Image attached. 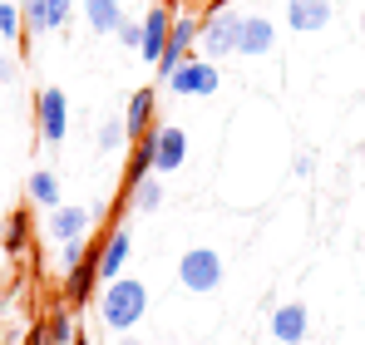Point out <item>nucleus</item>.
Wrapping results in <instances>:
<instances>
[{"mask_svg": "<svg viewBox=\"0 0 365 345\" xmlns=\"http://www.w3.org/2000/svg\"><path fill=\"white\" fill-rule=\"evenodd\" d=\"M153 172V128L133 143V153H128V168H123V187H133V182H143Z\"/></svg>", "mask_w": 365, "mask_h": 345, "instance_id": "nucleus-17", "label": "nucleus"}, {"mask_svg": "<svg viewBox=\"0 0 365 345\" xmlns=\"http://www.w3.org/2000/svg\"><path fill=\"white\" fill-rule=\"evenodd\" d=\"M182 163H187V133L173 123L153 128V172H178Z\"/></svg>", "mask_w": 365, "mask_h": 345, "instance_id": "nucleus-9", "label": "nucleus"}, {"mask_svg": "<svg viewBox=\"0 0 365 345\" xmlns=\"http://www.w3.org/2000/svg\"><path fill=\"white\" fill-rule=\"evenodd\" d=\"M138 25H143V45H138V55L148 59V64H158V59H163V50H168L173 10H168V5H148V15H143Z\"/></svg>", "mask_w": 365, "mask_h": 345, "instance_id": "nucleus-8", "label": "nucleus"}, {"mask_svg": "<svg viewBox=\"0 0 365 345\" xmlns=\"http://www.w3.org/2000/svg\"><path fill=\"white\" fill-rule=\"evenodd\" d=\"M30 222H35V217H30V207H20V212H10V217H5V237H0V247L20 257V252L30 247Z\"/></svg>", "mask_w": 365, "mask_h": 345, "instance_id": "nucleus-18", "label": "nucleus"}, {"mask_svg": "<svg viewBox=\"0 0 365 345\" xmlns=\"http://www.w3.org/2000/svg\"><path fill=\"white\" fill-rule=\"evenodd\" d=\"M69 10H74V0H50V25H55V30L69 20Z\"/></svg>", "mask_w": 365, "mask_h": 345, "instance_id": "nucleus-27", "label": "nucleus"}, {"mask_svg": "<svg viewBox=\"0 0 365 345\" xmlns=\"http://www.w3.org/2000/svg\"><path fill=\"white\" fill-rule=\"evenodd\" d=\"M277 50V25L267 15H242L237 30V55H272Z\"/></svg>", "mask_w": 365, "mask_h": 345, "instance_id": "nucleus-11", "label": "nucleus"}, {"mask_svg": "<svg viewBox=\"0 0 365 345\" xmlns=\"http://www.w3.org/2000/svg\"><path fill=\"white\" fill-rule=\"evenodd\" d=\"M89 222H94V212L89 207H50V237L55 242H79L84 232H89Z\"/></svg>", "mask_w": 365, "mask_h": 345, "instance_id": "nucleus-14", "label": "nucleus"}, {"mask_svg": "<svg viewBox=\"0 0 365 345\" xmlns=\"http://www.w3.org/2000/svg\"><path fill=\"white\" fill-rule=\"evenodd\" d=\"M153 104H158L153 89H138V94L128 99V109H123V128H128V138H143V133L153 128Z\"/></svg>", "mask_w": 365, "mask_h": 345, "instance_id": "nucleus-15", "label": "nucleus"}, {"mask_svg": "<svg viewBox=\"0 0 365 345\" xmlns=\"http://www.w3.org/2000/svg\"><path fill=\"white\" fill-rule=\"evenodd\" d=\"M306 331H311V311H306L302 301H282L277 311H272V341L282 345H302Z\"/></svg>", "mask_w": 365, "mask_h": 345, "instance_id": "nucleus-10", "label": "nucleus"}, {"mask_svg": "<svg viewBox=\"0 0 365 345\" xmlns=\"http://www.w3.org/2000/svg\"><path fill=\"white\" fill-rule=\"evenodd\" d=\"M292 172H297V177H306V172H311V158H306V153H297V163H292Z\"/></svg>", "mask_w": 365, "mask_h": 345, "instance_id": "nucleus-29", "label": "nucleus"}, {"mask_svg": "<svg viewBox=\"0 0 365 345\" xmlns=\"http://www.w3.org/2000/svg\"><path fill=\"white\" fill-rule=\"evenodd\" d=\"M84 20L94 35H114L123 25V5L119 0H84Z\"/></svg>", "mask_w": 365, "mask_h": 345, "instance_id": "nucleus-16", "label": "nucleus"}, {"mask_svg": "<svg viewBox=\"0 0 365 345\" xmlns=\"http://www.w3.org/2000/svg\"><path fill=\"white\" fill-rule=\"evenodd\" d=\"M148 311V287L133 282V277H114L104 282V296H99V316L109 331H133Z\"/></svg>", "mask_w": 365, "mask_h": 345, "instance_id": "nucleus-1", "label": "nucleus"}, {"mask_svg": "<svg viewBox=\"0 0 365 345\" xmlns=\"http://www.w3.org/2000/svg\"><path fill=\"white\" fill-rule=\"evenodd\" d=\"M79 257H89V242H84V237H79V242H64V267H74V262H79Z\"/></svg>", "mask_w": 365, "mask_h": 345, "instance_id": "nucleus-26", "label": "nucleus"}, {"mask_svg": "<svg viewBox=\"0 0 365 345\" xmlns=\"http://www.w3.org/2000/svg\"><path fill=\"white\" fill-rule=\"evenodd\" d=\"M178 282L187 291H217L222 287V257L212 252V247H187L178 257Z\"/></svg>", "mask_w": 365, "mask_h": 345, "instance_id": "nucleus-3", "label": "nucleus"}, {"mask_svg": "<svg viewBox=\"0 0 365 345\" xmlns=\"http://www.w3.org/2000/svg\"><path fill=\"white\" fill-rule=\"evenodd\" d=\"M30 202H40V207H60V177L45 168L30 172Z\"/></svg>", "mask_w": 365, "mask_h": 345, "instance_id": "nucleus-20", "label": "nucleus"}, {"mask_svg": "<svg viewBox=\"0 0 365 345\" xmlns=\"http://www.w3.org/2000/svg\"><path fill=\"white\" fill-rule=\"evenodd\" d=\"M168 89L182 94V99H207V94H217V89H222V74H217V64L187 55L178 69L168 74Z\"/></svg>", "mask_w": 365, "mask_h": 345, "instance_id": "nucleus-4", "label": "nucleus"}, {"mask_svg": "<svg viewBox=\"0 0 365 345\" xmlns=\"http://www.w3.org/2000/svg\"><path fill=\"white\" fill-rule=\"evenodd\" d=\"M128 247H133V237L128 227H114L104 242H99V282H114L123 272V262H128Z\"/></svg>", "mask_w": 365, "mask_h": 345, "instance_id": "nucleus-13", "label": "nucleus"}, {"mask_svg": "<svg viewBox=\"0 0 365 345\" xmlns=\"http://www.w3.org/2000/svg\"><path fill=\"white\" fill-rule=\"evenodd\" d=\"M287 25L302 30V35H316L331 25V0H287Z\"/></svg>", "mask_w": 365, "mask_h": 345, "instance_id": "nucleus-12", "label": "nucleus"}, {"mask_svg": "<svg viewBox=\"0 0 365 345\" xmlns=\"http://www.w3.org/2000/svg\"><path fill=\"white\" fill-rule=\"evenodd\" d=\"M20 15H25V25H30L35 35L55 30V25H50V0H20Z\"/></svg>", "mask_w": 365, "mask_h": 345, "instance_id": "nucleus-21", "label": "nucleus"}, {"mask_svg": "<svg viewBox=\"0 0 365 345\" xmlns=\"http://www.w3.org/2000/svg\"><path fill=\"white\" fill-rule=\"evenodd\" d=\"M197 35H202V20H192V15H173V30H168V50H163V59H158V79H163V84H168V74L178 69L182 59L192 55Z\"/></svg>", "mask_w": 365, "mask_h": 345, "instance_id": "nucleus-5", "label": "nucleus"}, {"mask_svg": "<svg viewBox=\"0 0 365 345\" xmlns=\"http://www.w3.org/2000/svg\"><path fill=\"white\" fill-rule=\"evenodd\" d=\"M35 123H40V138L45 143H60L64 138V128H69V99H64L60 89H45L35 99Z\"/></svg>", "mask_w": 365, "mask_h": 345, "instance_id": "nucleus-7", "label": "nucleus"}, {"mask_svg": "<svg viewBox=\"0 0 365 345\" xmlns=\"http://www.w3.org/2000/svg\"><path fill=\"white\" fill-rule=\"evenodd\" d=\"M123 133H128V128H123V118H109V123L99 128V153H114V148L123 143Z\"/></svg>", "mask_w": 365, "mask_h": 345, "instance_id": "nucleus-23", "label": "nucleus"}, {"mask_svg": "<svg viewBox=\"0 0 365 345\" xmlns=\"http://www.w3.org/2000/svg\"><path fill=\"white\" fill-rule=\"evenodd\" d=\"M45 345H74V321H69L64 311H55V316L45 321Z\"/></svg>", "mask_w": 365, "mask_h": 345, "instance_id": "nucleus-22", "label": "nucleus"}, {"mask_svg": "<svg viewBox=\"0 0 365 345\" xmlns=\"http://www.w3.org/2000/svg\"><path fill=\"white\" fill-rule=\"evenodd\" d=\"M237 30H242V15L227 10V5H212V10L202 15V35H197L202 55H212V59L237 55Z\"/></svg>", "mask_w": 365, "mask_h": 345, "instance_id": "nucleus-2", "label": "nucleus"}, {"mask_svg": "<svg viewBox=\"0 0 365 345\" xmlns=\"http://www.w3.org/2000/svg\"><path fill=\"white\" fill-rule=\"evenodd\" d=\"M114 35H119V40L128 45V50H138V45H143V25H128V20H123V25L114 30Z\"/></svg>", "mask_w": 365, "mask_h": 345, "instance_id": "nucleus-25", "label": "nucleus"}, {"mask_svg": "<svg viewBox=\"0 0 365 345\" xmlns=\"http://www.w3.org/2000/svg\"><path fill=\"white\" fill-rule=\"evenodd\" d=\"M0 237H5V217H0Z\"/></svg>", "mask_w": 365, "mask_h": 345, "instance_id": "nucleus-31", "label": "nucleus"}, {"mask_svg": "<svg viewBox=\"0 0 365 345\" xmlns=\"http://www.w3.org/2000/svg\"><path fill=\"white\" fill-rule=\"evenodd\" d=\"M128 202H133V212H158L163 207V182H153V172H148L143 182L128 187Z\"/></svg>", "mask_w": 365, "mask_h": 345, "instance_id": "nucleus-19", "label": "nucleus"}, {"mask_svg": "<svg viewBox=\"0 0 365 345\" xmlns=\"http://www.w3.org/2000/svg\"><path fill=\"white\" fill-rule=\"evenodd\" d=\"M361 40H365V10H361Z\"/></svg>", "mask_w": 365, "mask_h": 345, "instance_id": "nucleus-30", "label": "nucleus"}, {"mask_svg": "<svg viewBox=\"0 0 365 345\" xmlns=\"http://www.w3.org/2000/svg\"><path fill=\"white\" fill-rule=\"evenodd\" d=\"M94 287H99V247H89V257H79L74 267H64V301L84 306L94 301Z\"/></svg>", "mask_w": 365, "mask_h": 345, "instance_id": "nucleus-6", "label": "nucleus"}, {"mask_svg": "<svg viewBox=\"0 0 365 345\" xmlns=\"http://www.w3.org/2000/svg\"><path fill=\"white\" fill-rule=\"evenodd\" d=\"M10 79H15V59L0 55V84H10Z\"/></svg>", "mask_w": 365, "mask_h": 345, "instance_id": "nucleus-28", "label": "nucleus"}, {"mask_svg": "<svg viewBox=\"0 0 365 345\" xmlns=\"http://www.w3.org/2000/svg\"><path fill=\"white\" fill-rule=\"evenodd\" d=\"M25 30V15H20V5H0V35L5 40H15Z\"/></svg>", "mask_w": 365, "mask_h": 345, "instance_id": "nucleus-24", "label": "nucleus"}]
</instances>
